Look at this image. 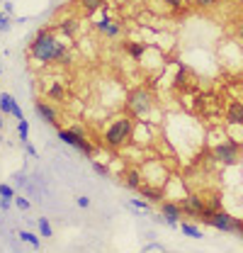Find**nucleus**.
Here are the masks:
<instances>
[{"instance_id":"1","label":"nucleus","mask_w":243,"mask_h":253,"mask_svg":"<svg viewBox=\"0 0 243 253\" xmlns=\"http://www.w3.org/2000/svg\"><path fill=\"white\" fill-rule=\"evenodd\" d=\"M30 59L41 63V66L71 61L63 42H59V37H56L54 30H39L34 34V39H32V44H30Z\"/></svg>"},{"instance_id":"2","label":"nucleus","mask_w":243,"mask_h":253,"mask_svg":"<svg viewBox=\"0 0 243 253\" xmlns=\"http://www.w3.org/2000/svg\"><path fill=\"white\" fill-rule=\"evenodd\" d=\"M124 110H126V115H129L131 120L146 117V115L153 110V93L149 88H144V85L129 90L126 100H124Z\"/></svg>"},{"instance_id":"3","label":"nucleus","mask_w":243,"mask_h":253,"mask_svg":"<svg viewBox=\"0 0 243 253\" xmlns=\"http://www.w3.org/2000/svg\"><path fill=\"white\" fill-rule=\"evenodd\" d=\"M131 134H134V122H131V117L129 115H122L117 120H112V125L105 129V144L110 146V149H122L124 144H129V139H131Z\"/></svg>"},{"instance_id":"4","label":"nucleus","mask_w":243,"mask_h":253,"mask_svg":"<svg viewBox=\"0 0 243 253\" xmlns=\"http://www.w3.org/2000/svg\"><path fill=\"white\" fill-rule=\"evenodd\" d=\"M200 221H202V224H209L216 231H241L243 234V221H239L234 214H229V212H224V210L212 212V214H202Z\"/></svg>"},{"instance_id":"5","label":"nucleus","mask_w":243,"mask_h":253,"mask_svg":"<svg viewBox=\"0 0 243 253\" xmlns=\"http://www.w3.org/2000/svg\"><path fill=\"white\" fill-rule=\"evenodd\" d=\"M241 141H236V139H226V141H219V144H214L212 149V156L214 161H219L221 166H234L239 158H241Z\"/></svg>"},{"instance_id":"6","label":"nucleus","mask_w":243,"mask_h":253,"mask_svg":"<svg viewBox=\"0 0 243 253\" xmlns=\"http://www.w3.org/2000/svg\"><path fill=\"white\" fill-rule=\"evenodd\" d=\"M59 139L63 141V144H68V146L78 149V151H81V154H85V156H92V154H95V146L85 139V131H83V129H78V126L59 129Z\"/></svg>"},{"instance_id":"7","label":"nucleus","mask_w":243,"mask_h":253,"mask_svg":"<svg viewBox=\"0 0 243 253\" xmlns=\"http://www.w3.org/2000/svg\"><path fill=\"white\" fill-rule=\"evenodd\" d=\"M180 207H182V214L200 219V217L204 214V210H207V202H204V197H200V195H185L180 200Z\"/></svg>"},{"instance_id":"8","label":"nucleus","mask_w":243,"mask_h":253,"mask_svg":"<svg viewBox=\"0 0 243 253\" xmlns=\"http://www.w3.org/2000/svg\"><path fill=\"white\" fill-rule=\"evenodd\" d=\"M34 112H37L39 120H44L46 125H51V126L59 129V110H56L51 102H46V100H37V102H34Z\"/></svg>"},{"instance_id":"9","label":"nucleus","mask_w":243,"mask_h":253,"mask_svg":"<svg viewBox=\"0 0 243 253\" xmlns=\"http://www.w3.org/2000/svg\"><path fill=\"white\" fill-rule=\"evenodd\" d=\"M161 214L165 217V226H178V221L182 217L180 202H161Z\"/></svg>"},{"instance_id":"10","label":"nucleus","mask_w":243,"mask_h":253,"mask_svg":"<svg viewBox=\"0 0 243 253\" xmlns=\"http://www.w3.org/2000/svg\"><path fill=\"white\" fill-rule=\"evenodd\" d=\"M224 120L234 126H243V102L241 100H231L224 110Z\"/></svg>"},{"instance_id":"11","label":"nucleus","mask_w":243,"mask_h":253,"mask_svg":"<svg viewBox=\"0 0 243 253\" xmlns=\"http://www.w3.org/2000/svg\"><path fill=\"white\" fill-rule=\"evenodd\" d=\"M95 30L100 32L102 37H107V39H115V37H120V34H122V25L117 22V20L102 17L100 22H95Z\"/></svg>"},{"instance_id":"12","label":"nucleus","mask_w":243,"mask_h":253,"mask_svg":"<svg viewBox=\"0 0 243 253\" xmlns=\"http://www.w3.org/2000/svg\"><path fill=\"white\" fill-rule=\"evenodd\" d=\"M46 100H54V102H63L66 100V88L61 85L59 81H54L46 90Z\"/></svg>"},{"instance_id":"13","label":"nucleus","mask_w":243,"mask_h":253,"mask_svg":"<svg viewBox=\"0 0 243 253\" xmlns=\"http://www.w3.org/2000/svg\"><path fill=\"white\" fill-rule=\"evenodd\" d=\"M139 195H141V197H146L149 202H161V197H163V190H161V188H153V185H141V188H139Z\"/></svg>"},{"instance_id":"14","label":"nucleus","mask_w":243,"mask_h":253,"mask_svg":"<svg viewBox=\"0 0 243 253\" xmlns=\"http://www.w3.org/2000/svg\"><path fill=\"white\" fill-rule=\"evenodd\" d=\"M124 49L129 51V56L131 59H141L144 56V51H146V44H141V42H124Z\"/></svg>"},{"instance_id":"15","label":"nucleus","mask_w":243,"mask_h":253,"mask_svg":"<svg viewBox=\"0 0 243 253\" xmlns=\"http://www.w3.org/2000/svg\"><path fill=\"white\" fill-rule=\"evenodd\" d=\"M124 185L129 190H136V192H139V188L144 185V183H141V173H139V170H129V173L124 175Z\"/></svg>"},{"instance_id":"16","label":"nucleus","mask_w":243,"mask_h":253,"mask_svg":"<svg viewBox=\"0 0 243 253\" xmlns=\"http://www.w3.org/2000/svg\"><path fill=\"white\" fill-rule=\"evenodd\" d=\"M12 107H15V97L10 93H0V112L2 115H12Z\"/></svg>"},{"instance_id":"17","label":"nucleus","mask_w":243,"mask_h":253,"mask_svg":"<svg viewBox=\"0 0 243 253\" xmlns=\"http://www.w3.org/2000/svg\"><path fill=\"white\" fill-rule=\"evenodd\" d=\"M102 2H105V0H78V5H81V7H83L88 15L97 12V10L102 7Z\"/></svg>"},{"instance_id":"18","label":"nucleus","mask_w":243,"mask_h":253,"mask_svg":"<svg viewBox=\"0 0 243 253\" xmlns=\"http://www.w3.org/2000/svg\"><path fill=\"white\" fill-rule=\"evenodd\" d=\"M182 234L185 236H190V239H204V234L200 231V226H195V224H180Z\"/></svg>"},{"instance_id":"19","label":"nucleus","mask_w":243,"mask_h":253,"mask_svg":"<svg viewBox=\"0 0 243 253\" xmlns=\"http://www.w3.org/2000/svg\"><path fill=\"white\" fill-rule=\"evenodd\" d=\"M17 134H20L22 144H30V125H27V120H17Z\"/></svg>"},{"instance_id":"20","label":"nucleus","mask_w":243,"mask_h":253,"mask_svg":"<svg viewBox=\"0 0 243 253\" xmlns=\"http://www.w3.org/2000/svg\"><path fill=\"white\" fill-rule=\"evenodd\" d=\"M20 241H27V244L34 246V249H39V246H41L39 236H37V234H32V231H25V229H20Z\"/></svg>"},{"instance_id":"21","label":"nucleus","mask_w":243,"mask_h":253,"mask_svg":"<svg viewBox=\"0 0 243 253\" xmlns=\"http://www.w3.org/2000/svg\"><path fill=\"white\" fill-rule=\"evenodd\" d=\"M39 234H41L44 239H51V236H54V229H51V224L46 221V217H39Z\"/></svg>"},{"instance_id":"22","label":"nucleus","mask_w":243,"mask_h":253,"mask_svg":"<svg viewBox=\"0 0 243 253\" xmlns=\"http://www.w3.org/2000/svg\"><path fill=\"white\" fill-rule=\"evenodd\" d=\"M192 2H195L197 10H212V7H216L221 0H192Z\"/></svg>"},{"instance_id":"23","label":"nucleus","mask_w":243,"mask_h":253,"mask_svg":"<svg viewBox=\"0 0 243 253\" xmlns=\"http://www.w3.org/2000/svg\"><path fill=\"white\" fill-rule=\"evenodd\" d=\"M149 205H151L149 200H146V202H144V200H136V197L129 200V207H134V210H149Z\"/></svg>"},{"instance_id":"24","label":"nucleus","mask_w":243,"mask_h":253,"mask_svg":"<svg viewBox=\"0 0 243 253\" xmlns=\"http://www.w3.org/2000/svg\"><path fill=\"white\" fill-rule=\"evenodd\" d=\"M0 197H7V200H12V197H15V190L10 188V185H2V183H0Z\"/></svg>"},{"instance_id":"25","label":"nucleus","mask_w":243,"mask_h":253,"mask_svg":"<svg viewBox=\"0 0 243 253\" xmlns=\"http://www.w3.org/2000/svg\"><path fill=\"white\" fill-rule=\"evenodd\" d=\"M10 30V20H7V12H0V32Z\"/></svg>"},{"instance_id":"26","label":"nucleus","mask_w":243,"mask_h":253,"mask_svg":"<svg viewBox=\"0 0 243 253\" xmlns=\"http://www.w3.org/2000/svg\"><path fill=\"white\" fill-rule=\"evenodd\" d=\"M92 168H95V173H100L102 178H107V175H110V173H107V168H105L102 163H97V161H92Z\"/></svg>"},{"instance_id":"27","label":"nucleus","mask_w":243,"mask_h":253,"mask_svg":"<svg viewBox=\"0 0 243 253\" xmlns=\"http://www.w3.org/2000/svg\"><path fill=\"white\" fill-rule=\"evenodd\" d=\"M15 207H17V210H30V200H25V197H15Z\"/></svg>"},{"instance_id":"28","label":"nucleus","mask_w":243,"mask_h":253,"mask_svg":"<svg viewBox=\"0 0 243 253\" xmlns=\"http://www.w3.org/2000/svg\"><path fill=\"white\" fill-rule=\"evenodd\" d=\"M76 202H78V207H90V197H76Z\"/></svg>"},{"instance_id":"29","label":"nucleus","mask_w":243,"mask_h":253,"mask_svg":"<svg viewBox=\"0 0 243 253\" xmlns=\"http://www.w3.org/2000/svg\"><path fill=\"white\" fill-rule=\"evenodd\" d=\"M234 34H236L239 39H243V20H239V22H236V27H234Z\"/></svg>"},{"instance_id":"30","label":"nucleus","mask_w":243,"mask_h":253,"mask_svg":"<svg viewBox=\"0 0 243 253\" xmlns=\"http://www.w3.org/2000/svg\"><path fill=\"white\" fill-rule=\"evenodd\" d=\"M144 251H163V246L156 241V244H146V246H144Z\"/></svg>"},{"instance_id":"31","label":"nucleus","mask_w":243,"mask_h":253,"mask_svg":"<svg viewBox=\"0 0 243 253\" xmlns=\"http://www.w3.org/2000/svg\"><path fill=\"white\" fill-rule=\"evenodd\" d=\"M163 2H165L168 7H173V10H178V7L182 5V0H163Z\"/></svg>"},{"instance_id":"32","label":"nucleus","mask_w":243,"mask_h":253,"mask_svg":"<svg viewBox=\"0 0 243 253\" xmlns=\"http://www.w3.org/2000/svg\"><path fill=\"white\" fill-rule=\"evenodd\" d=\"M2 117H5V115H2V112H0V129H2Z\"/></svg>"}]
</instances>
